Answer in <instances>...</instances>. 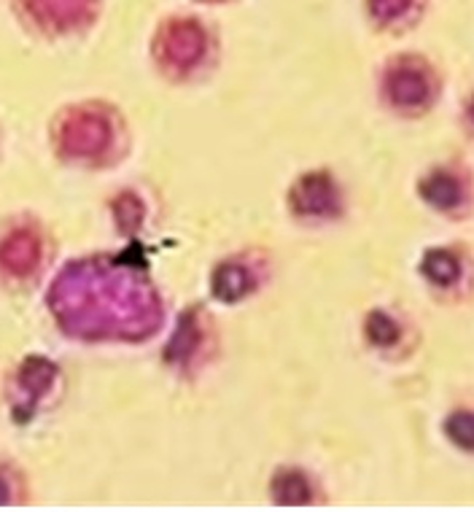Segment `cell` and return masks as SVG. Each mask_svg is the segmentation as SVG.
Wrapping results in <instances>:
<instances>
[{"mask_svg":"<svg viewBox=\"0 0 474 512\" xmlns=\"http://www.w3.org/2000/svg\"><path fill=\"white\" fill-rule=\"evenodd\" d=\"M14 488H17V483H14V475H11L6 467H0V504H9L17 499Z\"/></svg>","mask_w":474,"mask_h":512,"instance_id":"cell-16","label":"cell"},{"mask_svg":"<svg viewBox=\"0 0 474 512\" xmlns=\"http://www.w3.org/2000/svg\"><path fill=\"white\" fill-rule=\"evenodd\" d=\"M211 52V36L197 17L176 14L167 17L154 33L151 54L157 68L167 79H186L200 68L205 57Z\"/></svg>","mask_w":474,"mask_h":512,"instance_id":"cell-3","label":"cell"},{"mask_svg":"<svg viewBox=\"0 0 474 512\" xmlns=\"http://www.w3.org/2000/svg\"><path fill=\"white\" fill-rule=\"evenodd\" d=\"M380 92L399 114H423L437 100L439 79L421 54H396L383 68Z\"/></svg>","mask_w":474,"mask_h":512,"instance_id":"cell-4","label":"cell"},{"mask_svg":"<svg viewBox=\"0 0 474 512\" xmlns=\"http://www.w3.org/2000/svg\"><path fill=\"white\" fill-rule=\"evenodd\" d=\"M418 192L431 208L453 213L466 205V178L456 168H434L421 178Z\"/></svg>","mask_w":474,"mask_h":512,"instance_id":"cell-9","label":"cell"},{"mask_svg":"<svg viewBox=\"0 0 474 512\" xmlns=\"http://www.w3.org/2000/svg\"><path fill=\"white\" fill-rule=\"evenodd\" d=\"M202 343V321H200V310H186L181 321H178V329L170 345L165 348V359L170 364H184L189 362L197 348Z\"/></svg>","mask_w":474,"mask_h":512,"instance_id":"cell-11","label":"cell"},{"mask_svg":"<svg viewBox=\"0 0 474 512\" xmlns=\"http://www.w3.org/2000/svg\"><path fill=\"white\" fill-rule=\"evenodd\" d=\"M44 235L36 224H17L0 238V273L14 281H25L44 265Z\"/></svg>","mask_w":474,"mask_h":512,"instance_id":"cell-7","label":"cell"},{"mask_svg":"<svg viewBox=\"0 0 474 512\" xmlns=\"http://www.w3.org/2000/svg\"><path fill=\"white\" fill-rule=\"evenodd\" d=\"M46 308L62 335L81 343H143L165 321L162 297L138 248L71 259L49 283Z\"/></svg>","mask_w":474,"mask_h":512,"instance_id":"cell-1","label":"cell"},{"mask_svg":"<svg viewBox=\"0 0 474 512\" xmlns=\"http://www.w3.org/2000/svg\"><path fill=\"white\" fill-rule=\"evenodd\" d=\"M211 289L216 300L232 305V302L246 300L248 294L259 289V275L246 259H224L213 270Z\"/></svg>","mask_w":474,"mask_h":512,"instance_id":"cell-10","label":"cell"},{"mask_svg":"<svg viewBox=\"0 0 474 512\" xmlns=\"http://www.w3.org/2000/svg\"><path fill=\"white\" fill-rule=\"evenodd\" d=\"M289 208L297 219L305 221L340 219L345 211L340 184L326 170H310L291 186Z\"/></svg>","mask_w":474,"mask_h":512,"instance_id":"cell-6","label":"cell"},{"mask_svg":"<svg viewBox=\"0 0 474 512\" xmlns=\"http://www.w3.org/2000/svg\"><path fill=\"white\" fill-rule=\"evenodd\" d=\"M275 502L281 504H308L310 502V488L308 477L297 472V469H283L275 475Z\"/></svg>","mask_w":474,"mask_h":512,"instance_id":"cell-13","label":"cell"},{"mask_svg":"<svg viewBox=\"0 0 474 512\" xmlns=\"http://www.w3.org/2000/svg\"><path fill=\"white\" fill-rule=\"evenodd\" d=\"M143 211L146 208L138 200V195H132V192H124V195H119L114 200V219L124 235H135V230L141 227Z\"/></svg>","mask_w":474,"mask_h":512,"instance_id":"cell-15","label":"cell"},{"mask_svg":"<svg viewBox=\"0 0 474 512\" xmlns=\"http://www.w3.org/2000/svg\"><path fill=\"white\" fill-rule=\"evenodd\" d=\"M57 378H60V367L49 356L33 354L22 359L14 378H11L9 389L11 415L17 424H27L38 413L41 402L57 386Z\"/></svg>","mask_w":474,"mask_h":512,"instance_id":"cell-5","label":"cell"},{"mask_svg":"<svg viewBox=\"0 0 474 512\" xmlns=\"http://www.w3.org/2000/svg\"><path fill=\"white\" fill-rule=\"evenodd\" d=\"M364 332H367L369 343L378 345V348L396 345L399 343V337H402V327L396 324V318L388 316V313H383V310L369 313L367 324H364Z\"/></svg>","mask_w":474,"mask_h":512,"instance_id":"cell-14","label":"cell"},{"mask_svg":"<svg viewBox=\"0 0 474 512\" xmlns=\"http://www.w3.org/2000/svg\"><path fill=\"white\" fill-rule=\"evenodd\" d=\"M119 116L100 100H84L62 108L52 124L54 151L65 162L103 165L119 149Z\"/></svg>","mask_w":474,"mask_h":512,"instance_id":"cell-2","label":"cell"},{"mask_svg":"<svg viewBox=\"0 0 474 512\" xmlns=\"http://www.w3.org/2000/svg\"><path fill=\"white\" fill-rule=\"evenodd\" d=\"M17 11L46 36H68L89 27L97 17L95 3H19Z\"/></svg>","mask_w":474,"mask_h":512,"instance_id":"cell-8","label":"cell"},{"mask_svg":"<svg viewBox=\"0 0 474 512\" xmlns=\"http://www.w3.org/2000/svg\"><path fill=\"white\" fill-rule=\"evenodd\" d=\"M421 273L437 286H453L461 278V259L450 248H431L423 254Z\"/></svg>","mask_w":474,"mask_h":512,"instance_id":"cell-12","label":"cell"}]
</instances>
